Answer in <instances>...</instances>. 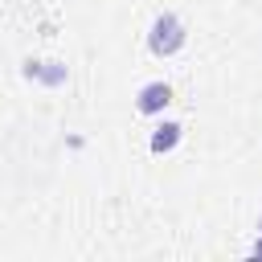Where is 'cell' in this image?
<instances>
[{"mask_svg": "<svg viewBox=\"0 0 262 262\" xmlns=\"http://www.w3.org/2000/svg\"><path fill=\"white\" fill-rule=\"evenodd\" d=\"M184 41H188V33H184V25H180L176 12H160V16L151 20L147 49H151L156 57H172L176 49H184Z\"/></svg>", "mask_w": 262, "mask_h": 262, "instance_id": "obj_1", "label": "cell"}, {"mask_svg": "<svg viewBox=\"0 0 262 262\" xmlns=\"http://www.w3.org/2000/svg\"><path fill=\"white\" fill-rule=\"evenodd\" d=\"M168 102H172V86H168V82H147V86H139V94H135V111H139V115H160Z\"/></svg>", "mask_w": 262, "mask_h": 262, "instance_id": "obj_2", "label": "cell"}, {"mask_svg": "<svg viewBox=\"0 0 262 262\" xmlns=\"http://www.w3.org/2000/svg\"><path fill=\"white\" fill-rule=\"evenodd\" d=\"M25 78L29 82H45V86H61L66 82V66L61 61H25Z\"/></svg>", "mask_w": 262, "mask_h": 262, "instance_id": "obj_3", "label": "cell"}, {"mask_svg": "<svg viewBox=\"0 0 262 262\" xmlns=\"http://www.w3.org/2000/svg\"><path fill=\"white\" fill-rule=\"evenodd\" d=\"M180 135H184V127H180V123H160V127L151 131L147 147H151L156 156H164V151H172V147L180 143Z\"/></svg>", "mask_w": 262, "mask_h": 262, "instance_id": "obj_4", "label": "cell"}, {"mask_svg": "<svg viewBox=\"0 0 262 262\" xmlns=\"http://www.w3.org/2000/svg\"><path fill=\"white\" fill-rule=\"evenodd\" d=\"M254 258H262V237H258V242H254Z\"/></svg>", "mask_w": 262, "mask_h": 262, "instance_id": "obj_5", "label": "cell"}, {"mask_svg": "<svg viewBox=\"0 0 262 262\" xmlns=\"http://www.w3.org/2000/svg\"><path fill=\"white\" fill-rule=\"evenodd\" d=\"M258 229H262V217H258Z\"/></svg>", "mask_w": 262, "mask_h": 262, "instance_id": "obj_6", "label": "cell"}]
</instances>
